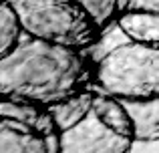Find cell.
Here are the masks:
<instances>
[{
  "label": "cell",
  "instance_id": "6da1fadb",
  "mask_svg": "<svg viewBox=\"0 0 159 153\" xmlns=\"http://www.w3.org/2000/svg\"><path fill=\"white\" fill-rule=\"evenodd\" d=\"M93 63L89 51L24 34L0 59V97L54 107L93 85Z\"/></svg>",
  "mask_w": 159,
  "mask_h": 153
},
{
  "label": "cell",
  "instance_id": "7a4b0ae2",
  "mask_svg": "<svg viewBox=\"0 0 159 153\" xmlns=\"http://www.w3.org/2000/svg\"><path fill=\"white\" fill-rule=\"evenodd\" d=\"M93 87L125 105L137 125V143L159 141V43L133 40L93 63Z\"/></svg>",
  "mask_w": 159,
  "mask_h": 153
},
{
  "label": "cell",
  "instance_id": "3957f363",
  "mask_svg": "<svg viewBox=\"0 0 159 153\" xmlns=\"http://www.w3.org/2000/svg\"><path fill=\"white\" fill-rule=\"evenodd\" d=\"M48 109L61 129V153H127L137 143L131 113L93 85Z\"/></svg>",
  "mask_w": 159,
  "mask_h": 153
},
{
  "label": "cell",
  "instance_id": "277c9868",
  "mask_svg": "<svg viewBox=\"0 0 159 153\" xmlns=\"http://www.w3.org/2000/svg\"><path fill=\"white\" fill-rule=\"evenodd\" d=\"M28 36L91 51L105 30L81 0H10Z\"/></svg>",
  "mask_w": 159,
  "mask_h": 153
},
{
  "label": "cell",
  "instance_id": "5b68a950",
  "mask_svg": "<svg viewBox=\"0 0 159 153\" xmlns=\"http://www.w3.org/2000/svg\"><path fill=\"white\" fill-rule=\"evenodd\" d=\"M0 151L61 153V129L51 109L0 97Z\"/></svg>",
  "mask_w": 159,
  "mask_h": 153
},
{
  "label": "cell",
  "instance_id": "8992f818",
  "mask_svg": "<svg viewBox=\"0 0 159 153\" xmlns=\"http://www.w3.org/2000/svg\"><path fill=\"white\" fill-rule=\"evenodd\" d=\"M117 28L125 38L159 43V0H119Z\"/></svg>",
  "mask_w": 159,
  "mask_h": 153
},
{
  "label": "cell",
  "instance_id": "52a82bcc",
  "mask_svg": "<svg viewBox=\"0 0 159 153\" xmlns=\"http://www.w3.org/2000/svg\"><path fill=\"white\" fill-rule=\"evenodd\" d=\"M26 34L20 22V16L10 0H0V59L14 52Z\"/></svg>",
  "mask_w": 159,
  "mask_h": 153
},
{
  "label": "cell",
  "instance_id": "ba28073f",
  "mask_svg": "<svg viewBox=\"0 0 159 153\" xmlns=\"http://www.w3.org/2000/svg\"><path fill=\"white\" fill-rule=\"evenodd\" d=\"M95 16H97L101 28L105 34L113 26H117V8H119V0H81Z\"/></svg>",
  "mask_w": 159,
  "mask_h": 153
}]
</instances>
